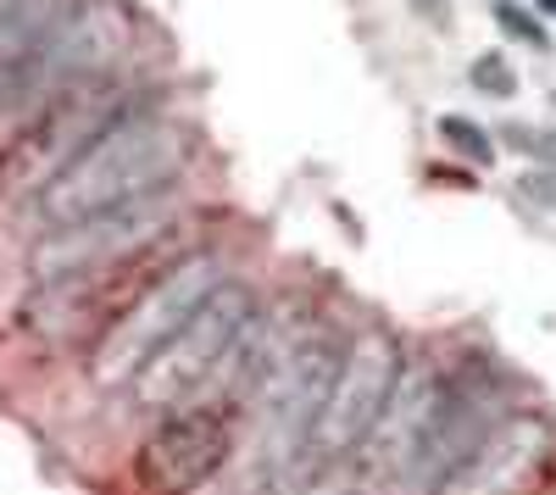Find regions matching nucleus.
Wrapping results in <instances>:
<instances>
[{
  "mask_svg": "<svg viewBox=\"0 0 556 495\" xmlns=\"http://www.w3.org/2000/svg\"><path fill=\"white\" fill-rule=\"evenodd\" d=\"M184 167H190V128L178 117L117 112L34 190V217L45 229H62V223H84L128 201L167 195Z\"/></svg>",
  "mask_w": 556,
  "mask_h": 495,
  "instance_id": "obj_1",
  "label": "nucleus"
},
{
  "mask_svg": "<svg viewBox=\"0 0 556 495\" xmlns=\"http://www.w3.org/2000/svg\"><path fill=\"white\" fill-rule=\"evenodd\" d=\"M184 245L178 229H167L156 245H146L139 256L128 262H106V267H78V274H62V279H39L17 312V323L28 340L39 345H96L123 312L139 301V290H146L156 274H167V267L178 256H190V251H173ZM201 251V245H195Z\"/></svg>",
  "mask_w": 556,
  "mask_h": 495,
  "instance_id": "obj_2",
  "label": "nucleus"
},
{
  "mask_svg": "<svg viewBox=\"0 0 556 495\" xmlns=\"http://www.w3.org/2000/svg\"><path fill=\"white\" fill-rule=\"evenodd\" d=\"M340 345L301 340L290 345L262 379V423H256V490L262 495H295L312 479V429L323 412V395L334 384Z\"/></svg>",
  "mask_w": 556,
  "mask_h": 495,
  "instance_id": "obj_3",
  "label": "nucleus"
},
{
  "mask_svg": "<svg viewBox=\"0 0 556 495\" xmlns=\"http://www.w3.org/2000/svg\"><path fill=\"white\" fill-rule=\"evenodd\" d=\"M223 279L228 274H223L217 251L201 245L190 256H178L167 274H156L123 318L89 345V379H96L101 390H128V379L162 351V340H173L184 329V318H190Z\"/></svg>",
  "mask_w": 556,
  "mask_h": 495,
  "instance_id": "obj_4",
  "label": "nucleus"
},
{
  "mask_svg": "<svg viewBox=\"0 0 556 495\" xmlns=\"http://www.w3.org/2000/svg\"><path fill=\"white\" fill-rule=\"evenodd\" d=\"M256 312V290L245 279H223L173 340H162V351L146 368L128 379V401L139 412H178V407H201V395L223 363L235 329Z\"/></svg>",
  "mask_w": 556,
  "mask_h": 495,
  "instance_id": "obj_5",
  "label": "nucleus"
},
{
  "mask_svg": "<svg viewBox=\"0 0 556 495\" xmlns=\"http://www.w3.org/2000/svg\"><path fill=\"white\" fill-rule=\"evenodd\" d=\"M401 363H406V351L384 329H367V334H356L340 351V368H334L329 395H323V412H317V429H312V452H306L312 457V473L323 462L351 457L356 445H362V434L374 429V418L384 407V395H390Z\"/></svg>",
  "mask_w": 556,
  "mask_h": 495,
  "instance_id": "obj_6",
  "label": "nucleus"
},
{
  "mask_svg": "<svg viewBox=\"0 0 556 495\" xmlns=\"http://www.w3.org/2000/svg\"><path fill=\"white\" fill-rule=\"evenodd\" d=\"M178 223V206L167 195H146L112 212H96L84 223H62V229H45L28 251V274L39 279H62L78 274V267H106V262H128L146 245H156L167 229Z\"/></svg>",
  "mask_w": 556,
  "mask_h": 495,
  "instance_id": "obj_7",
  "label": "nucleus"
},
{
  "mask_svg": "<svg viewBox=\"0 0 556 495\" xmlns=\"http://www.w3.org/2000/svg\"><path fill=\"white\" fill-rule=\"evenodd\" d=\"M235 452V418L223 407H178L134 452V484L146 495H190L212 473H223Z\"/></svg>",
  "mask_w": 556,
  "mask_h": 495,
  "instance_id": "obj_8",
  "label": "nucleus"
},
{
  "mask_svg": "<svg viewBox=\"0 0 556 495\" xmlns=\"http://www.w3.org/2000/svg\"><path fill=\"white\" fill-rule=\"evenodd\" d=\"M440 395H445V373L434 363H424V356H406L395 384H390V395H384V407H379V418H374V429H367L362 445L351 452V462L379 490L406 484L417 452H424V440L434 429Z\"/></svg>",
  "mask_w": 556,
  "mask_h": 495,
  "instance_id": "obj_9",
  "label": "nucleus"
},
{
  "mask_svg": "<svg viewBox=\"0 0 556 495\" xmlns=\"http://www.w3.org/2000/svg\"><path fill=\"white\" fill-rule=\"evenodd\" d=\"M506 412H513V407H506V395H501L495 379H484V373L445 379L434 429H429V440H424V452H417L406 484H412L417 495H440V490L456 479V468L479 452V440H484Z\"/></svg>",
  "mask_w": 556,
  "mask_h": 495,
  "instance_id": "obj_10",
  "label": "nucleus"
},
{
  "mask_svg": "<svg viewBox=\"0 0 556 495\" xmlns=\"http://www.w3.org/2000/svg\"><path fill=\"white\" fill-rule=\"evenodd\" d=\"M551 445L556 434L540 412H506L440 495H534L551 468Z\"/></svg>",
  "mask_w": 556,
  "mask_h": 495,
  "instance_id": "obj_11",
  "label": "nucleus"
},
{
  "mask_svg": "<svg viewBox=\"0 0 556 495\" xmlns=\"http://www.w3.org/2000/svg\"><path fill=\"white\" fill-rule=\"evenodd\" d=\"M89 89V84H84ZM78 96V89H45V84H28V78H12L0 89V173L12 162H23V151H34L45 140V128L56 123V112Z\"/></svg>",
  "mask_w": 556,
  "mask_h": 495,
  "instance_id": "obj_12",
  "label": "nucleus"
},
{
  "mask_svg": "<svg viewBox=\"0 0 556 495\" xmlns=\"http://www.w3.org/2000/svg\"><path fill=\"white\" fill-rule=\"evenodd\" d=\"M73 12H78V0H17V7L0 17V89L23 73V62H28Z\"/></svg>",
  "mask_w": 556,
  "mask_h": 495,
  "instance_id": "obj_13",
  "label": "nucleus"
},
{
  "mask_svg": "<svg viewBox=\"0 0 556 495\" xmlns=\"http://www.w3.org/2000/svg\"><path fill=\"white\" fill-rule=\"evenodd\" d=\"M434 134L462 156V162H473V167H490L495 162V140H490V128H479L473 117H462V112H445L434 123Z\"/></svg>",
  "mask_w": 556,
  "mask_h": 495,
  "instance_id": "obj_14",
  "label": "nucleus"
},
{
  "mask_svg": "<svg viewBox=\"0 0 556 495\" xmlns=\"http://www.w3.org/2000/svg\"><path fill=\"white\" fill-rule=\"evenodd\" d=\"M295 495H379V484L367 479L351 457H340V462H323Z\"/></svg>",
  "mask_w": 556,
  "mask_h": 495,
  "instance_id": "obj_15",
  "label": "nucleus"
},
{
  "mask_svg": "<svg viewBox=\"0 0 556 495\" xmlns=\"http://www.w3.org/2000/svg\"><path fill=\"white\" fill-rule=\"evenodd\" d=\"M468 78H473V89H479V96H495V101H513V96H518V73H513V62H506V56H495V51L473 56Z\"/></svg>",
  "mask_w": 556,
  "mask_h": 495,
  "instance_id": "obj_16",
  "label": "nucleus"
},
{
  "mask_svg": "<svg viewBox=\"0 0 556 495\" xmlns=\"http://www.w3.org/2000/svg\"><path fill=\"white\" fill-rule=\"evenodd\" d=\"M495 23L513 34V39H523V45H534V51H545L551 45V34H545V23L529 12V7H518V0H495Z\"/></svg>",
  "mask_w": 556,
  "mask_h": 495,
  "instance_id": "obj_17",
  "label": "nucleus"
},
{
  "mask_svg": "<svg viewBox=\"0 0 556 495\" xmlns=\"http://www.w3.org/2000/svg\"><path fill=\"white\" fill-rule=\"evenodd\" d=\"M518 195H523L529 206H540V212L556 217V167H529V173H518Z\"/></svg>",
  "mask_w": 556,
  "mask_h": 495,
  "instance_id": "obj_18",
  "label": "nucleus"
},
{
  "mask_svg": "<svg viewBox=\"0 0 556 495\" xmlns=\"http://www.w3.org/2000/svg\"><path fill=\"white\" fill-rule=\"evenodd\" d=\"M506 145H518L529 162L540 156V162H556V134L551 128H523V123H513L506 128Z\"/></svg>",
  "mask_w": 556,
  "mask_h": 495,
  "instance_id": "obj_19",
  "label": "nucleus"
},
{
  "mask_svg": "<svg viewBox=\"0 0 556 495\" xmlns=\"http://www.w3.org/2000/svg\"><path fill=\"white\" fill-rule=\"evenodd\" d=\"M412 12L429 28H451V0H412Z\"/></svg>",
  "mask_w": 556,
  "mask_h": 495,
  "instance_id": "obj_20",
  "label": "nucleus"
},
{
  "mask_svg": "<svg viewBox=\"0 0 556 495\" xmlns=\"http://www.w3.org/2000/svg\"><path fill=\"white\" fill-rule=\"evenodd\" d=\"M529 7H540V12H551V17H556V0H529Z\"/></svg>",
  "mask_w": 556,
  "mask_h": 495,
  "instance_id": "obj_21",
  "label": "nucleus"
},
{
  "mask_svg": "<svg viewBox=\"0 0 556 495\" xmlns=\"http://www.w3.org/2000/svg\"><path fill=\"white\" fill-rule=\"evenodd\" d=\"M12 7H17V0H0V17H7V12H12Z\"/></svg>",
  "mask_w": 556,
  "mask_h": 495,
  "instance_id": "obj_22",
  "label": "nucleus"
}]
</instances>
